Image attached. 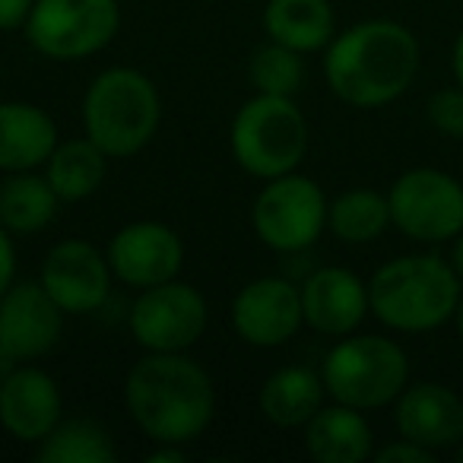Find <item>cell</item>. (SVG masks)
<instances>
[{"label":"cell","instance_id":"cell-20","mask_svg":"<svg viewBox=\"0 0 463 463\" xmlns=\"http://www.w3.org/2000/svg\"><path fill=\"white\" fill-rule=\"evenodd\" d=\"M264 33L298 54L321 52L336 33L334 7L330 0H267Z\"/></svg>","mask_w":463,"mask_h":463},{"label":"cell","instance_id":"cell-28","mask_svg":"<svg viewBox=\"0 0 463 463\" xmlns=\"http://www.w3.org/2000/svg\"><path fill=\"white\" fill-rule=\"evenodd\" d=\"M374 460L378 463H431L435 460V450L422 448V444L410 441V438H400V441L374 450Z\"/></svg>","mask_w":463,"mask_h":463},{"label":"cell","instance_id":"cell-33","mask_svg":"<svg viewBox=\"0 0 463 463\" xmlns=\"http://www.w3.org/2000/svg\"><path fill=\"white\" fill-rule=\"evenodd\" d=\"M450 267H454L457 277L463 279V232L454 239V254H450Z\"/></svg>","mask_w":463,"mask_h":463},{"label":"cell","instance_id":"cell-16","mask_svg":"<svg viewBox=\"0 0 463 463\" xmlns=\"http://www.w3.org/2000/svg\"><path fill=\"white\" fill-rule=\"evenodd\" d=\"M393 422L400 438L429 450L457 448L463 441V400L435 381L406 384L393 406Z\"/></svg>","mask_w":463,"mask_h":463},{"label":"cell","instance_id":"cell-1","mask_svg":"<svg viewBox=\"0 0 463 463\" xmlns=\"http://www.w3.org/2000/svg\"><path fill=\"white\" fill-rule=\"evenodd\" d=\"M124 403L137 429L156 444H187L206 431L216 391L184 353H146L124 381Z\"/></svg>","mask_w":463,"mask_h":463},{"label":"cell","instance_id":"cell-35","mask_svg":"<svg viewBox=\"0 0 463 463\" xmlns=\"http://www.w3.org/2000/svg\"><path fill=\"white\" fill-rule=\"evenodd\" d=\"M454 321H457V334H460V340H463V296H460V305H457V311H454Z\"/></svg>","mask_w":463,"mask_h":463},{"label":"cell","instance_id":"cell-5","mask_svg":"<svg viewBox=\"0 0 463 463\" xmlns=\"http://www.w3.org/2000/svg\"><path fill=\"white\" fill-rule=\"evenodd\" d=\"M308 153V121L289 96L258 92L232 121V156L248 175L260 181L279 178L298 168Z\"/></svg>","mask_w":463,"mask_h":463},{"label":"cell","instance_id":"cell-34","mask_svg":"<svg viewBox=\"0 0 463 463\" xmlns=\"http://www.w3.org/2000/svg\"><path fill=\"white\" fill-rule=\"evenodd\" d=\"M14 368H16V362H14V359H10V355H7V353H4V349H0V381L7 378V374H10V372H14Z\"/></svg>","mask_w":463,"mask_h":463},{"label":"cell","instance_id":"cell-31","mask_svg":"<svg viewBox=\"0 0 463 463\" xmlns=\"http://www.w3.org/2000/svg\"><path fill=\"white\" fill-rule=\"evenodd\" d=\"M187 454L181 450V444H162L159 450H149L146 463H184Z\"/></svg>","mask_w":463,"mask_h":463},{"label":"cell","instance_id":"cell-24","mask_svg":"<svg viewBox=\"0 0 463 463\" xmlns=\"http://www.w3.org/2000/svg\"><path fill=\"white\" fill-rule=\"evenodd\" d=\"M327 225L336 239L346 245H368V241L381 239L391 222V203L384 194L368 191V187H355L346 191L327 206Z\"/></svg>","mask_w":463,"mask_h":463},{"label":"cell","instance_id":"cell-27","mask_svg":"<svg viewBox=\"0 0 463 463\" xmlns=\"http://www.w3.org/2000/svg\"><path fill=\"white\" fill-rule=\"evenodd\" d=\"M429 121L438 134L463 140V86L441 90L429 99Z\"/></svg>","mask_w":463,"mask_h":463},{"label":"cell","instance_id":"cell-36","mask_svg":"<svg viewBox=\"0 0 463 463\" xmlns=\"http://www.w3.org/2000/svg\"><path fill=\"white\" fill-rule=\"evenodd\" d=\"M454 457H457V463H463V441H460V444H457V448H454Z\"/></svg>","mask_w":463,"mask_h":463},{"label":"cell","instance_id":"cell-4","mask_svg":"<svg viewBox=\"0 0 463 463\" xmlns=\"http://www.w3.org/2000/svg\"><path fill=\"white\" fill-rule=\"evenodd\" d=\"M162 99L153 80L134 67L99 73L83 96L86 137L109 159H130L156 137Z\"/></svg>","mask_w":463,"mask_h":463},{"label":"cell","instance_id":"cell-17","mask_svg":"<svg viewBox=\"0 0 463 463\" xmlns=\"http://www.w3.org/2000/svg\"><path fill=\"white\" fill-rule=\"evenodd\" d=\"M302 311L305 324H311L317 334L349 336L372 311L368 286L346 267H324L305 279Z\"/></svg>","mask_w":463,"mask_h":463},{"label":"cell","instance_id":"cell-21","mask_svg":"<svg viewBox=\"0 0 463 463\" xmlns=\"http://www.w3.org/2000/svg\"><path fill=\"white\" fill-rule=\"evenodd\" d=\"M324 393L327 387L321 374L302 365H286L260 387V412L279 429H298L308 425V419L324 406Z\"/></svg>","mask_w":463,"mask_h":463},{"label":"cell","instance_id":"cell-13","mask_svg":"<svg viewBox=\"0 0 463 463\" xmlns=\"http://www.w3.org/2000/svg\"><path fill=\"white\" fill-rule=\"evenodd\" d=\"M232 324H235V334L251 346H283L305 324L302 289L279 277L254 279L232 302Z\"/></svg>","mask_w":463,"mask_h":463},{"label":"cell","instance_id":"cell-23","mask_svg":"<svg viewBox=\"0 0 463 463\" xmlns=\"http://www.w3.org/2000/svg\"><path fill=\"white\" fill-rule=\"evenodd\" d=\"M105 162H109V156L90 137H80V140H67L54 146V153L45 162V178L61 200L73 203V200H86L102 187Z\"/></svg>","mask_w":463,"mask_h":463},{"label":"cell","instance_id":"cell-29","mask_svg":"<svg viewBox=\"0 0 463 463\" xmlns=\"http://www.w3.org/2000/svg\"><path fill=\"white\" fill-rule=\"evenodd\" d=\"M35 0H0V33H16L26 29V20L33 14Z\"/></svg>","mask_w":463,"mask_h":463},{"label":"cell","instance_id":"cell-7","mask_svg":"<svg viewBox=\"0 0 463 463\" xmlns=\"http://www.w3.org/2000/svg\"><path fill=\"white\" fill-rule=\"evenodd\" d=\"M121 26L118 0H35L26 39L48 61H86L99 54Z\"/></svg>","mask_w":463,"mask_h":463},{"label":"cell","instance_id":"cell-14","mask_svg":"<svg viewBox=\"0 0 463 463\" xmlns=\"http://www.w3.org/2000/svg\"><path fill=\"white\" fill-rule=\"evenodd\" d=\"M109 264L124 286L149 289L178 279L184 245L165 222H130L115 232L109 245Z\"/></svg>","mask_w":463,"mask_h":463},{"label":"cell","instance_id":"cell-26","mask_svg":"<svg viewBox=\"0 0 463 463\" xmlns=\"http://www.w3.org/2000/svg\"><path fill=\"white\" fill-rule=\"evenodd\" d=\"M305 80V64L302 54L292 52L286 45H270L258 48V54L251 58V83L264 96H296L302 90Z\"/></svg>","mask_w":463,"mask_h":463},{"label":"cell","instance_id":"cell-30","mask_svg":"<svg viewBox=\"0 0 463 463\" xmlns=\"http://www.w3.org/2000/svg\"><path fill=\"white\" fill-rule=\"evenodd\" d=\"M16 283V248L14 235L0 225V296Z\"/></svg>","mask_w":463,"mask_h":463},{"label":"cell","instance_id":"cell-18","mask_svg":"<svg viewBox=\"0 0 463 463\" xmlns=\"http://www.w3.org/2000/svg\"><path fill=\"white\" fill-rule=\"evenodd\" d=\"M58 146V124L33 102H0V172H33Z\"/></svg>","mask_w":463,"mask_h":463},{"label":"cell","instance_id":"cell-19","mask_svg":"<svg viewBox=\"0 0 463 463\" xmlns=\"http://www.w3.org/2000/svg\"><path fill=\"white\" fill-rule=\"evenodd\" d=\"M305 448L317 463H362L374 454V435L362 410L321 406L305 425Z\"/></svg>","mask_w":463,"mask_h":463},{"label":"cell","instance_id":"cell-12","mask_svg":"<svg viewBox=\"0 0 463 463\" xmlns=\"http://www.w3.org/2000/svg\"><path fill=\"white\" fill-rule=\"evenodd\" d=\"M64 311L42 283H14L0 296V349L20 365L48 355L61 340Z\"/></svg>","mask_w":463,"mask_h":463},{"label":"cell","instance_id":"cell-3","mask_svg":"<svg viewBox=\"0 0 463 463\" xmlns=\"http://www.w3.org/2000/svg\"><path fill=\"white\" fill-rule=\"evenodd\" d=\"M460 296L457 270L435 254L387 260L368 283L372 315L400 334H429L454 321Z\"/></svg>","mask_w":463,"mask_h":463},{"label":"cell","instance_id":"cell-22","mask_svg":"<svg viewBox=\"0 0 463 463\" xmlns=\"http://www.w3.org/2000/svg\"><path fill=\"white\" fill-rule=\"evenodd\" d=\"M61 197L48 178L33 172H10L0 184V225L10 235H35L48 229L58 216Z\"/></svg>","mask_w":463,"mask_h":463},{"label":"cell","instance_id":"cell-11","mask_svg":"<svg viewBox=\"0 0 463 463\" xmlns=\"http://www.w3.org/2000/svg\"><path fill=\"white\" fill-rule=\"evenodd\" d=\"M111 277L115 273H111L109 254H102L90 241L71 239L48 251L39 283L64 315H92L109 298Z\"/></svg>","mask_w":463,"mask_h":463},{"label":"cell","instance_id":"cell-32","mask_svg":"<svg viewBox=\"0 0 463 463\" xmlns=\"http://www.w3.org/2000/svg\"><path fill=\"white\" fill-rule=\"evenodd\" d=\"M450 64H454L457 86H463V33L457 35V42H454V58H450Z\"/></svg>","mask_w":463,"mask_h":463},{"label":"cell","instance_id":"cell-6","mask_svg":"<svg viewBox=\"0 0 463 463\" xmlns=\"http://www.w3.org/2000/svg\"><path fill=\"white\" fill-rule=\"evenodd\" d=\"M327 393L353 410H381L397 403L410 381L403 346L387 336H346L327 353L321 368Z\"/></svg>","mask_w":463,"mask_h":463},{"label":"cell","instance_id":"cell-8","mask_svg":"<svg viewBox=\"0 0 463 463\" xmlns=\"http://www.w3.org/2000/svg\"><path fill=\"white\" fill-rule=\"evenodd\" d=\"M327 197L321 184L305 175H279L270 178L258 194L251 222L258 239L279 254H296L321 239L327 225Z\"/></svg>","mask_w":463,"mask_h":463},{"label":"cell","instance_id":"cell-2","mask_svg":"<svg viewBox=\"0 0 463 463\" xmlns=\"http://www.w3.org/2000/svg\"><path fill=\"white\" fill-rule=\"evenodd\" d=\"M419 73V42L393 20H368L334 35L324 77L340 102L381 109L400 99Z\"/></svg>","mask_w":463,"mask_h":463},{"label":"cell","instance_id":"cell-9","mask_svg":"<svg viewBox=\"0 0 463 463\" xmlns=\"http://www.w3.org/2000/svg\"><path fill=\"white\" fill-rule=\"evenodd\" d=\"M391 222L412 241H450L463 232V184L438 168H410L393 181Z\"/></svg>","mask_w":463,"mask_h":463},{"label":"cell","instance_id":"cell-15","mask_svg":"<svg viewBox=\"0 0 463 463\" xmlns=\"http://www.w3.org/2000/svg\"><path fill=\"white\" fill-rule=\"evenodd\" d=\"M61 391L48 372L16 365L0 381V425L23 444H39L61 422Z\"/></svg>","mask_w":463,"mask_h":463},{"label":"cell","instance_id":"cell-10","mask_svg":"<svg viewBox=\"0 0 463 463\" xmlns=\"http://www.w3.org/2000/svg\"><path fill=\"white\" fill-rule=\"evenodd\" d=\"M206 321V298L178 279L140 289L128 317L130 334L146 353H184L203 336Z\"/></svg>","mask_w":463,"mask_h":463},{"label":"cell","instance_id":"cell-25","mask_svg":"<svg viewBox=\"0 0 463 463\" xmlns=\"http://www.w3.org/2000/svg\"><path fill=\"white\" fill-rule=\"evenodd\" d=\"M42 463H115L118 448L109 429L92 419H67L39 441Z\"/></svg>","mask_w":463,"mask_h":463}]
</instances>
